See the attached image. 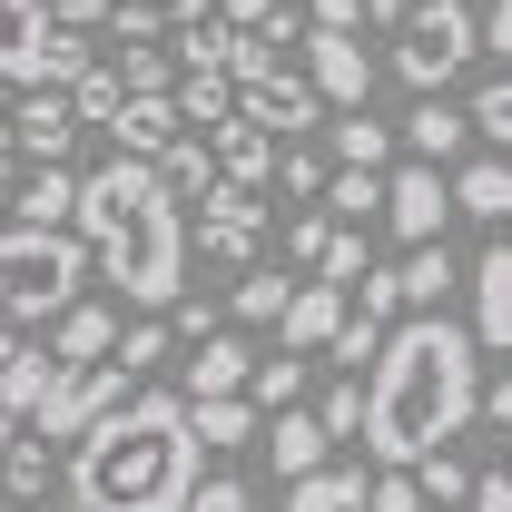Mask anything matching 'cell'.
Segmentation results:
<instances>
[{"mask_svg": "<svg viewBox=\"0 0 512 512\" xmlns=\"http://www.w3.org/2000/svg\"><path fill=\"white\" fill-rule=\"evenodd\" d=\"M473 384H483V355H473V335L444 316V306H414L404 325H384L375 355H365V414H355V434L375 463H414V453L453 444L463 424H473Z\"/></svg>", "mask_w": 512, "mask_h": 512, "instance_id": "6da1fadb", "label": "cell"}, {"mask_svg": "<svg viewBox=\"0 0 512 512\" xmlns=\"http://www.w3.org/2000/svg\"><path fill=\"white\" fill-rule=\"evenodd\" d=\"M69 237L89 247V276L119 286L128 306H148V316H168L188 296V217H178V197L158 188L148 158L89 168L79 197H69Z\"/></svg>", "mask_w": 512, "mask_h": 512, "instance_id": "7a4b0ae2", "label": "cell"}, {"mask_svg": "<svg viewBox=\"0 0 512 512\" xmlns=\"http://www.w3.org/2000/svg\"><path fill=\"white\" fill-rule=\"evenodd\" d=\"M69 503L79 512H178L197 483V434L178 394H148L128 384L109 414H89L69 434Z\"/></svg>", "mask_w": 512, "mask_h": 512, "instance_id": "3957f363", "label": "cell"}, {"mask_svg": "<svg viewBox=\"0 0 512 512\" xmlns=\"http://www.w3.org/2000/svg\"><path fill=\"white\" fill-rule=\"evenodd\" d=\"M89 286V247L69 237V227H0V316H20V325H50Z\"/></svg>", "mask_w": 512, "mask_h": 512, "instance_id": "277c9868", "label": "cell"}, {"mask_svg": "<svg viewBox=\"0 0 512 512\" xmlns=\"http://www.w3.org/2000/svg\"><path fill=\"white\" fill-rule=\"evenodd\" d=\"M384 40H394L384 69H394L404 89H453L463 69L483 60V40H473V10H463V0H404Z\"/></svg>", "mask_w": 512, "mask_h": 512, "instance_id": "5b68a950", "label": "cell"}, {"mask_svg": "<svg viewBox=\"0 0 512 512\" xmlns=\"http://www.w3.org/2000/svg\"><path fill=\"white\" fill-rule=\"evenodd\" d=\"M128 384H138V375H128L119 355H99V365H60V375H50V394H40L20 424H40V444H69L89 414H109V404H119Z\"/></svg>", "mask_w": 512, "mask_h": 512, "instance_id": "8992f818", "label": "cell"}, {"mask_svg": "<svg viewBox=\"0 0 512 512\" xmlns=\"http://www.w3.org/2000/svg\"><path fill=\"white\" fill-rule=\"evenodd\" d=\"M237 119L266 128V138H316V128H325V99L276 60V69H256V79H237Z\"/></svg>", "mask_w": 512, "mask_h": 512, "instance_id": "52a82bcc", "label": "cell"}, {"mask_svg": "<svg viewBox=\"0 0 512 512\" xmlns=\"http://www.w3.org/2000/svg\"><path fill=\"white\" fill-rule=\"evenodd\" d=\"M384 227L404 237V247H424V237H444L453 227V197H444V168L434 158H404V168H384Z\"/></svg>", "mask_w": 512, "mask_h": 512, "instance_id": "ba28073f", "label": "cell"}, {"mask_svg": "<svg viewBox=\"0 0 512 512\" xmlns=\"http://www.w3.org/2000/svg\"><path fill=\"white\" fill-rule=\"evenodd\" d=\"M306 89H316L325 109H365L375 99V50L355 40V30H306V69H296Z\"/></svg>", "mask_w": 512, "mask_h": 512, "instance_id": "9c48e42d", "label": "cell"}, {"mask_svg": "<svg viewBox=\"0 0 512 512\" xmlns=\"http://www.w3.org/2000/svg\"><path fill=\"white\" fill-rule=\"evenodd\" d=\"M197 247L217 256V266H247L256 256V237H266V207H256V188H237V178H207L197 188Z\"/></svg>", "mask_w": 512, "mask_h": 512, "instance_id": "30bf717a", "label": "cell"}, {"mask_svg": "<svg viewBox=\"0 0 512 512\" xmlns=\"http://www.w3.org/2000/svg\"><path fill=\"white\" fill-rule=\"evenodd\" d=\"M0 119H10V148H20L30 168L69 158V138H79V119H69V89H60V79H30V99H10Z\"/></svg>", "mask_w": 512, "mask_h": 512, "instance_id": "8fae6325", "label": "cell"}, {"mask_svg": "<svg viewBox=\"0 0 512 512\" xmlns=\"http://www.w3.org/2000/svg\"><path fill=\"white\" fill-rule=\"evenodd\" d=\"M463 335H473V355H483V365L512 345V247H503V237L473 256V325H463Z\"/></svg>", "mask_w": 512, "mask_h": 512, "instance_id": "7c38bea8", "label": "cell"}, {"mask_svg": "<svg viewBox=\"0 0 512 512\" xmlns=\"http://www.w3.org/2000/svg\"><path fill=\"white\" fill-rule=\"evenodd\" d=\"M444 197H453V217L503 227V217H512V168H503V148H493V158H453V168H444Z\"/></svg>", "mask_w": 512, "mask_h": 512, "instance_id": "4fadbf2b", "label": "cell"}, {"mask_svg": "<svg viewBox=\"0 0 512 512\" xmlns=\"http://www.w3.org/2000/svg\"><path fill=\"white\" fill-rule=\"evenodd\" d=\"M0 79L10 89L50 79V10L40 0H0Z\"/></svg>", "mask_w": 512, "mask_h": 512, "instance_id": "5bb4252c", "label": "cell"}, {"mask_svg": "<svg viewBox=\"0 0 512 512\" xmlns=\"http://www.w3.org/2000/svg\"><path fill=\"white\" fill-rule=\"evenodd\" d=\"M99 138H119V158H158L168 138H188V119L168 109V89H128V99H119V119L99 128Z\"/></svg>", "mask_w": 512, "mask_h": 512, "instance_id": "9a60e30c", "label": "cell"}, {"mask_svg": "<svg viewBox=\"0 0 512 512\" xmlns=\"http://www.w3.org/2000/svg\"><path fill=\"white\" fill-rule=\"evenodd\" d=\"M207 168H217V178H237V188H266V168H276V138H266V128H247L237 109H227V119L207 128Z\"/></svg>", "mask_w": 512, "mask_h": 512, "instance_id": "2e32d148", "label": "cell"}, {"mask_svg": "<svg viewBox=\"0 0 512 512\" xmlns=\"http://www.w3.org/2000/svg\"><path fill=\"white\" fill-rule=\"evenodd\" d=\"M394 138H404V158H434V168H453L473 128H463V109H453L444 89H424V99H414V119L394 128Z\"/></svg>", "mask_w": 512, "mask_h": 512, "instance_id": "e0dca14e", "label": "cell"}, {"mask_svg": "<svg viewBox=\"0 0 512 512\" xmlns=\"http://www.w3.org/2000/svg\"><path fill=\"white\" fill-rule=\"evenodd\" d=\"M40 345H50L60 365H99V355L119 345V316H109V306H89V296H69L60 316H50V335H40Z\"/></svg>", "mask_w": 512, "mask_h": 512, "instance_id": "ac0fdd59", "label": "cell"}, {"mask_svg": "<svg viewBox=\"0 0 512 512\" xmlns=\"http://www.w3.org/2000/svg\"><path fill=\"white\" fill-rule=\"evenodd\" d=\"M335 316H345V286H286V306H276V325H286V355H316L325 335H335Z\"/></svg>", "mask_w": 512, "mask_h": 512, "instance_id": "d6986e66", "label": "cell"}, {"mask_svg": "<svg viewBox=\"0 0 512 512\" xmlns=\"http://www.w3.org/2000/svg\"><path fill=\"white\" fill-rule=\"evenodd\" d=\"M325 148H335V168H394V128L375 109H325Z\"/></svg>", "mask_w": 512, "mask_h": 512, "instance_id": "ffe728a7", "label": "cell"}, {"mask_svg": "<svg viewBox=\"0 0 512 512\" xmlns=\"http://www.w3.org/2000/svg\"><path fill=\"white\" fill-rule=\"evenodd\" d=\"M325 453H335V444H325V424H316V414H296V404H276V424H266V463H276V473L296 483V473H316Z\"/></svg>", "mask_w": 512, "mask_h": 512, "instance_id": "44dd1931", "label": "cell"}, {"mask_svg": "<svg viewBox=\"0 0 512 512\" xmlns=\"http://www.w3.org/2000/svg\"><path fill=\"white\" fill-rule=\"evenodd\" d=\"M247 365H256L247 345L207 325V335H197V355H188V404H197V394H247Z\"/></svg>", "mask_w": 512, "mask_h": 512, "instance_id": "7402d4cb", "label": "cell"}, {"mask_svg": "<svg viewBox=\"0 0 512 512\" xmlns=\"http://www.w3.org/2000/svg\"><path fill=\"white\" fill-rule=\"evenodd\" d=\"M69 197H79V178H69L60 158H50V168L10 178V217H20V227H69Z\"/></svg>", "mask_w": 512, "mask_h": 512, "instance_id": "603a6c76", "label": "cell"}, {"mask_svg": "<svg viewBox=\"0 0 512 512\" xmlns=\"http://www.w3.org/2000/svg\"><path fill=\"white\" fill-rule=\"evenodd\" d=\"M286 512H365V473L355 463H316L286 483Z\"/></svg>", "mask_w": 512, "mask_h": 512, "instance_id": "cb8c5ba5", "label": "cell"}, {"mask_svg": "<svg viewBox=\"0 0 512 512\" xmlns=\"http://www.w3.org/2000/svg\"><path fill=\"white\" fill-rule=\"evenodd\" d=\"M453 286H463V276H453L444 237H424V247H414V256H404V266H394V306H444Z\"/></svg>", "mask_w": 512, "mask_h": 512, "instance_id": "d4e9b609", "label": "cell"}, {"mask_svg": "<svg viewBox=\"0 0 512 512\" xmlns=\"http://www.w3.org/2000/svg\"><path fill=\"white\" fill-rule=\"evenodd\" d=\"M178 404H188V394H178ZM188 434L207 453H227V444H247V434H256V404H247V394H197V404H188Z\"/></svg>", "mask_w": 512, "mask_h": 512, "instance_id": "484cf974", "label": "cell"}, {"mask_svg": "<svg viewBox=\"0 0 512 512\" xmlns=\"http://www.w3.org/2000/svg\"><path fill=\"white\" fill-rule=\"evenodd\" d=\"M168 109H178V119L207 138V128L237 109V79H227V69H188V79H168Z\"/></svg>", "mask_w": 512, "mask_h": 512, "instance_id": "4316f807", "label": "cell"}, {"mask_svg": "<svg viewBox=\"0 0 512 512\" xmlns=\"http://www.w3.org/2000/svg\"><path fill=\"white\" fill-rule=\"evenodd\" d=\"M109 20L128 40H178L188 20H207V0H109Z\"/></svg>", "mask_w": 512, "mask_h": 512, "instance_id": "83f0119b", "label": "cell"}, {"mask_svg": "<svg viewBox=\"0 0 512 512\" xmlns=\"http://www.w3.org/2000/svg\"><path fill=\"white\" fill-rule=\"evenodd\" d=\"M316 207H325V217H375V207H384V168H325Z\"/></svg>", "mask_w": 512, "mask_h": 512, "instance_id": "f1b7e54d", "label": "cell"}, {"mask_svg": "<svg viewBox=\"0 0 512 512\" xmlns=\"http://www.w3.org/2000/svg\"><path fill=\"white\" fill-rule=\"evenodd\" d=\"M463 128H473L483 148H503V138H512V79H503V60L483 69V89H473V109H463Z\"/></svg>", "mask_w": 512, "mask_h": 512, "instance_id": "f546056e", "label": "cell"}, {"mask_svg": "<svg viewBox=\"0 0 512 512\" xmlns=\"http://www.w3.org/2000/svg\"><path fill=\"white\" fill-rule=\"evenodd\" d=\"M119 99H128V89H119V69H99V60L69 79V119H79V128H109V119H119Z\"/></svg>", "mask_w": 512, "mask_h": 512, "instance_id": "4dcf8cb0", "label": "cell"}, {"mask_svg": "<svg viewBox=\"0 0 512 512\" xmlns=\"http://www.w3.org/2000/svg\"><path fill=\"white\" fill-rule=\"evenodd\" d=\"M276 306H286V276H276V266H247V276L227 286V316H247V325H276Z\"/></svg>", "mask_w": 512, "mask_h": 512, "instance_id": "1f68e13d", "label": "cell"}, {"mask_svg": "<svg viewBox=\"0 0 512 512\" xmlns=\"http://www.w3.org/2000/svg\"><path fill=\"white\" fill-rule=\"evenodd\" d=\"M0 493H30V503H40V493H50V444H20V434H10V444H0Z\"/></svg>", "mask_w": 512, "mask_h": 512, "instance_id": "d6a6232c", "label": "cell"}, {"mask_svg": "<svg viewBox=\"0 0 512 512\" xmlns=\"http://www.w3.org/2000/svg\"><path fill=\"white\" fill-rule=\"evenodd\" d=\"M266 178H286V197H306V207H316V188H325V148L276 138V168H266Z\"/></svg>", "mask_w": 512, "mask_h": 512, "instance_id": "836d02e7", "label": "cell"}, {"mask_svg": "<svg viewBox=\"0 0 512 512\" xmlns=\"http://www.w3.org/2000/svg\"><path fill=\"white\" fill-rule=\"evenodd\" d=\"M168 69H178L168 40H128V50H119V89H168Z\"/></svg>", "mask_w": 512, "mask_h": 512, "instance_id": "e575fe53", "label": "cell"}, {"mask_svg": "<svg viewBox=\"0 0 512 512\" xmlns=\"http://www.w3.org/2000/svg\"><path fill=\"white\" fill-rule=\"evenodd\" d=\"M168 345H178V335H168V316H148V325H128V335H119V345H109V355H119L128 375H148V365H158Z\"/></svg>", "mask_w": 512, "mask_h": 512, "instance_id": "d590c367", "label": "cell"}, {"mask_svg": "<svg viewBox=\"0 0 512 512\" xmlns=\"http://www.w3.org/2000/svg\"><path fill=\"white\" fill-rule=\"evenodd\" d=\"M178 512H256V503H247V483H237V473H197Z\"/></svg>", "mask_w": 512, "mask_h": 512, "instance_id": "8d00e7d4", "label": "cell"}, {"mask_svg": "<svg viewBox=\"0 0 512 512\" xmlns=\"http://www.w3.org/2000/svg\"><path fill=\"white\" fill-rule=\"evenodd\" d=\"M365 512H424V493H414V473H404V463H384L375 483H365Z\"/></svg>", "mask_w": 512, "mask_h": 512, "instance_id": "74e56055", "label": "cell"}, {"mask_svg": "<svg viewBox=\"0 0 512 512\" xmlns=\"http://www.w3.org/2000/svg\"><path fill=\"white\" fill-rule=\"evenodd\" d=\"M355 414H365V394H355V384H335V394H325V404H316L325 444H345V434H355Z\"/></svg>", "mask_w": 512, "mask_h": 512, "instance_id": "f35d334b", "label": "cell"}, {"mask_svg": "<svg viewBox=\"0 0 512 512\" xmlns=\"http://www.w3.org/2000/svg\"><path fill=\"white\" fill-rule=\"evenodd\" d=\"M325 237H335V217H325V207H306V217L286 227V256H296V266H316V247H325Z\"/></svg>", "mask_w": 512, "mask_h": 512, "instance_id": "ab89813d", "label": "cell"}, {"mask_svg": "<svg viewBox=\"0 0 512 512\" xmlns=\"http://www.w3.org/2000/svg\"><path fill=\"white\" fill-rule=\"evenodd\" d=\"M463 512H512V483H503V463H483V473L463 483Z\"/></svg>", "mask_w": 512, "mask_h": 512, "instance_id": "60d3db41", "label": "cell"}, {"mask_svg": "<svg viewBox=\"0 0 512 512\" xmlns=\"http://www.w3.org/2000/svg\"><path fill=\"white\" fill-rule=\"evenodd\" d=\"M207 10H217V20H256V30L286 20V0H207Z\"/></svg>", "mask_w": 512, "mask_h": 512, "instance_id": "b9f144b4", "label": "cell"}, {"mask_svg": "<svg viewBox=\"0 0 512 512\" xmlns=\"http://www.w3.org/2000/svg\"><path fill=\"white\" fill-rule=\"evenodd\" d=\"M306 20H316V30H355V20H365V0H306Z\"/></svg>", "mask_w": 512, "mask_h": 512, "instance_id": "7bdbcfd3", "label": "cell"}, {"mask_svg": "<svg viewBox=\"0 0 512 512\" xmlns=\"http://www.w3.org/2000/svg\"><path fill=\"white\" fill-rule=\"evenodd\" d=\"M40 10H50L60 30H89V20H109V0H40Z\"/></svg>", "mask_w": 512, "mask_h": 512, "instance_id": "ee69618b", "label": "cell"}, {"mask_svg": "<svg viewBox=\"0 0 512 512\" xmlns=\"http://www.w3.org/2000/svg\"><path fill=\"white\" fill-rule=\"evenodd\" d=\"M0 109H10V79H0Z\"/></svg>", "mask_w": 512, "mask_h": 512, "instance_id": "f6af8a7d", "label": "cell"}, {"mask_svg": "<svg viewBox=\"0 0 512 512\" xmlns=\"http://www.w3.org/2000/svg\"><path fill=\"white\" fill-rule=\"evenodd\" d=\"M0 217H10V188H0Z\"/></svg>", "mask_w": 512, "mask_h": 512, "instance_id": "bcb514c9", "label": "cell"}]
</instances>
